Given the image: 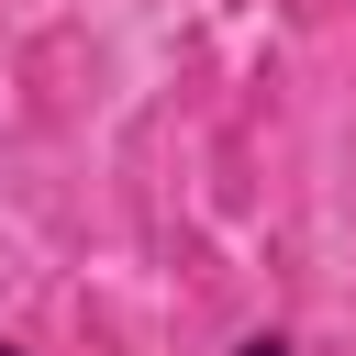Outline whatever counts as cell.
<instances>
[{
  "label": "cell",
  "mask_w": 356,
  "mask_h": 356,
  "mask_svg": "<svg viewBox=\"0 0 356 356\" xmlns=\"http://www.w3.org/2000/svg\"><path fill=\"white\" fill-rule=\"evenodd\" d=\"M222 356H312V345H300V323H278V312H267V323H245Z\"/></svg>",
  "instance_id": "cell-1"
},
{
  "label": "cell",
  "mask_w": 356,
  "mask_h": 356,
  "mask_svg": "<svg viewBox=\"0 0 356 356\" xmlns=\"http://www.w3.org/2000/svg\"><path fill=\"white\" fill-rule=\"evenodd\" d=\"M0 356H33V334H0Z\"/></svg>",
  "instance_id": "cell-2"
}]
</instances>
